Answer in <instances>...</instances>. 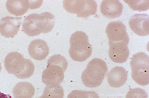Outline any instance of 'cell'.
<instances>
[{"mask_svg": "<svg viewBox=\"0 0 149 98\" xmlns=\"http://www.w3.org/2000/svg\"><path fill=\"white\" fill-rule=\"evenodd\" d=\"M127 74L122 67L116 66L112 68L107 75L109 85L114 88H119L123 85L127 81Z\"/></svg>", "mask_w": 149, "mask_h": 98, "instance_id": "cell-14", "label": "cell"}, {"mask_svg": "<svg viewBox=\"0 0 149 98\" xmlns=\"http://www.w3.org/2000/svg\"><path fill=\"white\" fill-rule=\"evenodd\" d=\"M100 11L104 16L114 19L120 17L122 14L123 6L118 0H103L101 4Z\"/></svg>", "mask_w": 149, "mask_h": 98, "instance_id": "cell-13", "label": "cell"}, {"mask_svg": "<svg viewBox=\"0 0 149 98\" xmlns=\"http://www.w3.org/2000/svg\"><path fill=\"white\" fill-rule=\"evenodd\" d=\"M49 49L46 42L42 39H37L30 42L28 46V51L32 58L40 61L44 60L48 55Z\"/></svg>", "mask_w": 149, "mask_h": 98, "instance_id": "cell-12", "label": "cell"}, {"mask_svg": "<svg viewBox=\"0 0 149 98\" xmlns=\"http://www.w3.org/2000/svg\"><path fill=\"white\" fill-rule=\"evenodd\" d=\"M149 56L140 52L133 56L130 62L133 79L138 84L145 86L149 83Z\"/></svg>", "mask_w": 149, "mask_h": 98, "instance_id": "cell-5", "label": "cell"}, {"mask_svg": "<svg viewBox=\"0 0 149 98\" xmlns=\"http://www.w3.org/2000/svg\"><path fill=\"white\" fill-rule=\"evenodd\" d=\"M64 95L63 89L61 85L46 86L39 98H63Z\"/></svg>", "mask_w": 149, "mask_h": 98, "instance_id": "cell-17", "label": "cell"}, {"mask_svg": "<svg viewBox=\"0 0 149 98\" xmlns=\"http://www.w3.org/2000/svg\"><path fill=\"white\" fill-rule=\"evenodd\" d=\"M4 66L9 73L20 79L29 78L33 75L35 70L33 62L16 51L10 52L7 55L5 59Z\"/></svg>", "mask_w": 149, "mask_h": 98, "instance_id": "cell-1", "label": "cell"}, {"mask_svg": "<svg viewBox=\"0 0 149 98\" xmlns=\"http://www.w3.org/2000/svg\"><path fill=\"white\" fill-rule=\"evenodd\" d=\"M109 55L113 62L122 63L127 59L130 51L128 44L123 42H109Z\"/></svg>", "mask_w": 149, "mask_h": 98, "instance_id": "cell-9", "label": "cell"}, {"mask_svg": "<svg viewBox=\"0 0 149 98\" xmlns=\"http://www.w3.org/2000/svg\"><path fill=\"white\" fill-rule=\"evenodd\" d=\"M70 42L69 53L73 60L82 62L91 55L92 47L85 33L79 31L75 32L71 35Z\"/></svg>", "mask_w": 149, "mask_h": 98, "instance_id": "cell-4", "label": "cell"}, {"mask_svg": "<svg viewBox=\"0 0 149 98\" xmlns=\"http://www.w3.org/2000/svg\"><path fill=\"white\" fill-rule=\"evenodd\" d=\"M105 62L99 58L91 60L83 72L81 79L84 85L89 88L99 86L102 83L107 72Z\"/></svg>", "mask_w": 149, "mask_h": 98, "instance_id": "cell-3", "label": "cell"}, {"mask_svg": "<svg viewBox=\"0 0 149 98\" xmlns=\"http://www.w3.org/2000/svg\"><path fill=\"white\" fill-rule=\"evenodd\" d=\"M63 4L67 12L76 14L80 17L95 15L97 11V3L94 0H64Z\"/></svg>", "mask_w": 149, "mask_h": 98, "instance_id": "cell-6", "label": "cell"}, {"mask_svg": "<svg viewBox=\"0 0 149 98\" xmlns=\"http://www.w3.org/2000/svg\"><path fill=\"white\" fill-rule=\"evenodd\" d=\"M148 95L143 89L136 88L130 89L127 92L126 98H148Z\"/></svg>", "mask_w": 149, "mask_h": 98, "instance_id": "cell-20", "label": "cell"}, {"mask_svg": "<svg viewBox=\"0 0 149 98\" xmlns=\"http://www.w3.org/2000/svg\"><path fill=\"white\" fill-rule=\"evenodd\" d=\"M30 6V3L28 0H8L6 3L8 11L16 16L24 14Z\"/></svg>", "mask_w": 149, "mask_h": 98, "instance_id": "cell-15", "label": "cell"}, {"mask_svg": "<svg viewBox=\"0 0 149 98\" xmlns=\"http://www.w3.org/2000/svg\"><path fill=\"white\" fill-rule=\"evenodd\" d=\"M22 30L29 36H34L44 33L45 26L42 14H30L24 19L22 25Z\"/></svg>", "mask_w": 149, "mask_h": 98, "instance_id": "cell-7", "label": "cell"}, {"mask_svg": "<svg viewBox=\"0 0 149 98\" xmlns=\"http://www.w3.org/2000/svg\"><path fill=\"white\" fill-rule=\"evenodd\" d=\"M67 98H100L98 94L93 91L74 90L68 95Z\"/></svg>", "mask_w": 149, "mask_h": 98, "instance_id": "cell-18", "label": "cell"}, {"mask_svg": "<svg viewBox=\"0 0 149 98\" xmlns=\"http://www.w3.org/2000/svg\"><path fill=\"white\" fill-rule=\"evenodd\" d=\"M68 65L65 57L59 54L51 56L46 68L43 71L42 80L46 86L60 85L64 79V72Z\"/></svg>", "mask_w": 149, "mask_h": 98, "instance_id": "cell-2", "label": "cell"}, {"mask_svg": "<svg viewBox=\"0 0 149 98\" xmlns=\"http://www.w3.org/2000/svg\"><path fill=\"white\" fill-rule=\"evenodd\" d=\"M0 98H11L10 96L0 92Z\"/></svg>", "mask_w": 149, "mask_h": 98, "instance_id": "cell-21", "label": "cell"}, {"mask_svg": "<svg viewBox=\"0 0 149 98\" xmlns=\"http://www.w3.org/2000/svg\"><path fill=\"white\" fill-rule=\"evenodd\" d=\"M149 15L146 14H136L132 16L129 21L130 29L139 36L149 35Z\"/></svg>", "mask_w": 149, "mask_h": 98, "instance_id": "cell-10", "label": "cell"}, {"mask_svg": "<svg viewBox=\"0 0 149 98\" xmlns=\"http://www.w3.org/2000/svg\"><path fill=\"white\" fill-rule=\"evenodd\" d=\"M35 92L33 86L27 82H21L16 84L12 92L14 98H32Z\"/></svg>", "mask_w": 149, "mask_h": 98, "instance_id": "cell-16", "label": "cell"}, {"mask_svg": "<svg viewBox=\"0 0 149 98\" xmlns=\"http://www.w3.org/2000/svg\"></svg>", "mask_w": 149, "mask_h": 98, "instance_id": "cell-23", "label": "cell"}, {"mask_svg": "<svg viewBox=\"0 0 149 98\" xmlns=\"http://www.w3.org/2000/svg\"><path fill=\"white\" fill-rule=\"evenodd\" d=\"M106 33L109 42H123L128 44L129 38L126 32V27L120 21L109 22L107 25Z\"/></svg>", "mask_w": 149, "mask_h": 98, "instance_id": "cell-8", "label": "cell"}, {"mask_svg": "<svg viewBox=\"0 0 149 98\" xmlns=\"http://www.w3.org/2000/svg\"><path fill=\"white\" fill-rule=\"evenodd\" d=\"M21 17L6 16L0 21V33L6 38H13L18 33L22 23Z\"/></svg>", "mask_w": 149, "mask_h": 98, "instance_id": "cell-11", "label": "cell"}, {"mask_svg": "<svg viewBox=\"0 0 149 98\" xmlns=\"http://www.w3.org/2000/svg\"><path fill=\"white\" fill-rule=\"evenodd\" d=\"M1 63H0V72L1 71Z\"/></svg>", "mask_w": 149, "mask_h": 98, "instance_id": "cell-22", "label": "cell"}, {"mask_svg": "<svg viewBox=\"0 0 149 98\" xmlns=\"http://www.w3.org/2000/svg\"><path fill=\"white\" fill-rule=\"evenodd\" d=\"M134 10L145 11L149 8V0H124Z\"/></svg>", "mask_w": 149, "mask_h": 98, "instance_id": "cell-19", "label": "cell"}]
</instances>
